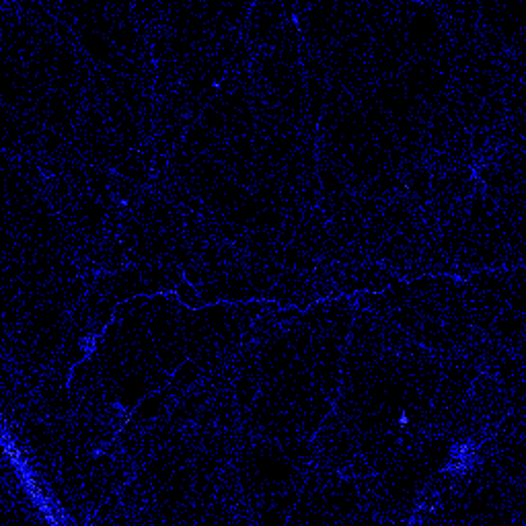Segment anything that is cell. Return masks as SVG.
Instances as JSON below:
<instances>
[{
	"mask_svg": "<svg viewBox=\"0 0 526 526\" xmlns=\"http://www.w3.org/2000/svg\"><path fill=\"white\" fill-rule=\"evenodd\" d=\"M109 189H111V195H113V200L116 202H120V204H130V202H134L146 187H140L136 181H132V179H127L124 175H120V173H111V181H109Z\"/></svg>",
	"mask_w": 526,
	"mask_h": 526,
	"instance_id": "1",
	"label": "cell"
},
{
	"mask_svg": "<svg viewBox=\"0 0 526 526\" xmlns=\"http://www.w3.org/2000/svg\"><path fill=\"white\" fill-rule=\"evenodd\" d=\"M177 298H179V303L187 307V309H202V307H206L204 303H202V298H200V294H198V290L184 279L177 288Z\"/></svg>",
	"mask_w": 526,
	"mask_h": 526,
	"instance_id": "2",
	"label": "cell"
}]
</instances>
